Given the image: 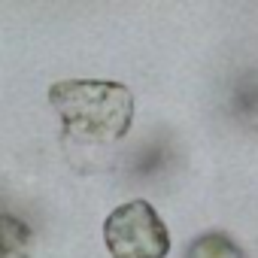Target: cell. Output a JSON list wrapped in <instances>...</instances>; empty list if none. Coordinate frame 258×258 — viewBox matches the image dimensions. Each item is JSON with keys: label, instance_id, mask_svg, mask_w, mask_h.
<instances>
[{"label": "cell", "instance_id": "obj_2", "mask_svg": "<svg viewBox=\"0 0 258 258\" xmlns=\"http://www.w3.org/2000/svg\"><path fill=\"white\" fill-rule=\"evenodd\" d=\"M103 243L112 258H167L170 234L149 201H127L103 222Z\"/></svg>", "mask_w": 258, "mask_h": 258}, {"label": "cell", "instance_id": "obj_3", "mask_svg": "<svg viewBox=\"0 0 258 258\" xmlns=\"http://www.w3.org/2000/svg\"><path fill=\"white\" fill-rule=\"evenodd\" d=\"M34 231L13 213H0V258H31Z\"/></svg>", "mask_w": 258, "mask_h": 258}, {"label": "cell", "instance_id": "obj_1", "mask_svg": "<svg viewBox=\"0 0 258 258\" xmlns=\"http://www.w3.org/2000/svg\"><path fill=\"white\" fill-rule=\"evenodd\" d=\"M64 137L88 146L118 143L134 121V94L121 82L106 79H61L49 88Z\"/></svg>", "mask_w": 258, "mask_h": 258}, {"label": "cell", "instance_id": "obj_4", "mask_svg": "<svg viewBox=\"0 0 258 258\" xmlns=\"http://www.w3.org/2000/svg\"><path fill=\"white\" fill-rule=\"evenodd\" d=\"M185 258H246V255H243V249H240L228 234L213 231V234L198 237V240L188 246V255H185Z\"/></svg>", "mask_w": 258, "mask_h": 258}]
</instances>
